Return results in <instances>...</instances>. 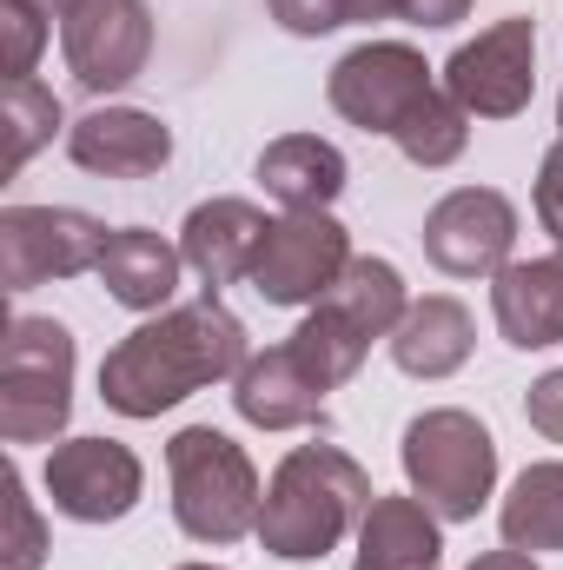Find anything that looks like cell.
Wrapping results in <instances>:
<instances>
[{
  "label": "cell",
  "mask_w": 563,
  "mask_h": 570,
  "mask_svg": "<svg viewBox=\"0 0 563 570\" xmlns=\"http://www.w3.org/2000/svg\"><path fill=\"white\" fill-rule=\"evenodd\" d=\"M557 127H563V94H557Z\"/></svg>",
  "instance_id": "cell-36"
},
{
  "label": "cell",
  "mask_w": 563,
  "mask_h": 570,
  "mask_svg": "<svg viewBox=\"0 0 563 570\" xmlns=\"http://www.w3.org/2000/svg\"><path fill=\"white\" fill-rule=\"evenodd\" d=\"M491 318H497L504 345H517V352L563 345V253H551V259H511L491 279Z\"/></svg>",
  "instance_id": "cell-16"
},
{
  "label": "cell",
  "mask_w": 563,
  "mask_h": 570,
  "mask_svg": "<svg viewBox=\"0 0 563 570\" xmlns=\"http://www.w3.org/2000/svg\"><path fill=\"white\" fill-rule=\"evenodd\" d=\"M40 484H47L60 518H73V524H120L146 498V464L140 451L120 444V438H60V444H47Z\"/></svg>",
  "instance_id": "cell-9"
},
{
  "label": "cell",
  "mask_w": 563,
  "mask_h": 570,
  "mask_svg": "<svg viewBox=\"0 0 563 570\" xmlns=\"http://www.w3.org/2000/svg\"><path fill=\"white\" fill-rule=\"evenodd\" d=\"M33 7H47V13H53V20H60V13H67V7H73V0H33Z\"/></svg>",
  "instance_id": "cell-34"
},
{
  "label": "cell",
  "mask_w": 563,
  "mask_h": 570,
  "mask_svg": "<svg viewBox=\"0 0 563 570\" xmlns=\"http://www.w3.org/2000/svg\"><path fill=\"white\" fill-rule=\"evenodd\" d=\"M73 365L80 345L60 318L13 312L0 332V438L7 444H60L73 419Z\"/></svg>",
  "instance_id": "cell-4"
},
{
  "label": "cell",
  "mask_w": 563,
  "mask_h": 570,
  "mask_svg": "<svg viewBox=\"0 0 563 570\" xmlns=\"http://www.w3.org/2000/svg\"><path fill=\"white\" fill-rule=\"evenodd\" d=\"M557 253H563V246H557Z\"/></svg>",
  "instance_id": "cell-37"
},
{
  "label": "cell",
  "mask_w": 563,
  "mask_h": 570,
  "mask_svg": "<svg viewBox=\"0 0 563 570\" xmlns=\"http://www.w3.org/2000/svg\"><path fill=\"white\" fill-rule=\"evenodd\" d=\"M113 226L80 206H7L0 213V292H33L53 279L100 273Z\"/></svg>",
  "instance_id": "cell-6"
},
{
  "label": "cell",
  "mask_w": 563,
  "mask_h": 570,
  "mask_svg": "<svg viewBox=\"0 0 563 570\" xmlns=\"http://www.w3.org/2000/svg\"><path fill=\"white\" fill-rule=\"evenodd\" d=\"M67 127V107L47 80H7L0 94V134H7V173H20L40 146H53V134Z\"/></svg>",
  "instance_id": "cell-24"
},
{
  "label": "cell",
  "mask_w": 563,
  "mask_h": 570,
  "mask_svg": "<svg viewBox=\"0 0 563 570\" xmlns=\"http://www.w3.org/2000/svg\"><path fill=\"white\" fill-rule=\"evenodd\" d=\"M431 94H437V80H431V67H424V53L412 40H365V47H352V53L332 67V80H325L332 114H338L345 127L385 134V140L418 114Z\"/></svg>",
  "instance_id": "cell-7"
},
{
  "label": "cell",
  "mask_w": 563,
  "mask_h": 570,
  "mask_svg": "<svg viewBox=\"0 0 563 570\" xmlns=\"http://www.w3.org/2000/svg\"><path fill=\"white\" fill-rule=\"evenodd\" d=\"M372 471L338 451V444H292L279 471L266 478V504H259V544L279 564H318L332 558L372 511Z\"/></svg>",
  "instance_id": "cell-2"
},
{
  "label": "cell",
  "mask_w": 563,
  "mask_h": 570,
  "mask_svg": "<svg viewBox=\"0 0 563 570\" xmlns=\"http://www.w3.org/2000/svg\"><path fill=\"white\" fill-rule=\"evenodd\" d=\"M517 253V206L497 186H457L424 213V259L444 279H497Z\"/></svg>",
  "instance_id": "cell-12"
},
{
  "label": "cell",
  "mask_w": 563,
  "mask_h": 570,
  "mask_svg": "<svg viewBox=\"0 0 563 570\" xmlns=\"http://www.w3.org/2000/svg\"><path fill=\"white\" fill-rule=\"evenodd\" d=\"M179 273H186L179 246L159 239L152 226H113V239H107V253H100V285H107V298L127 305V312H140V318H152V312L172 305Z\"/></svg>",
  "instance_id": "cell-19"
},
{
  "label": "cell",
  "mask_w": 563,
  "mask_h": 570,
  "mask_svg": "<svg viewBox=\"0 0 563 570\" xmlns=\"http://www.w3.org/2000/svg\"><path fill=\"white\" fill-rule=\"evenodd\" d=\"M531 206H537V226H544V233H551V239L563 246V134H557V146L544 153V166H537Z\"/></svg>",
  "instance_id": "cell-29"
},
{
  "label": "cell",
  "mask_w": 563,
  "mask_h": 570,
  "mask_svg": "<svg viewBox=\"0 0 563 570\" xmlns=\"http://www.w3.org/2000/svg\"><path fill=\"white\" fill-rule=\"evenodd\" d=\"M53 13L33 7V0H0V33H7V80H33L40 67V47H47V27Z\"/></svg>",
  "instance_id": "cell-27"
},
{
  "label": "cell",
  "mask_w": 563,
  "mask_h": 570,
  "mask_svg": "<svg viewBox=\"0 0 563 570\" xmlns=\"http://www.w3.org/2000/svg\"><path fill=\"white\" fill-rule=\"evenodd\" d=\"M166 484H172V524L192 544H239L259 531V464L246 458V444H233L213 425H186L166 444Z\"/></svg>",
  "instance_id": "cell-3"
},
{
  "label": "cell",
  "mask_w": 563,
  "mask_h": 570,
  "mask_svg": "<svg viewBox=\"0 0 563 570\" xmlns=\"http://www.w3.org/2000/svg\"><path fill=\"white\" fill-rule=\"evenodd\" d=\"M266 13L298 40H325L338 27H352V0H266Z\"/></svg>",
  "instance_id": "cell-28"
},
{
  "label": "cell",
  "mask_w": 563,
  "mask_h": 570,
  "mask_svg": "<svg viewBox=\"0 0 563 570\" xmlns=\"http://www.w3.org/2000/svg\"><path fill=\"white\" fill-rule=\"evenodd\" d=\"M179 570H226V564H179Z\"/></svg>",
  "instance_id": "cell-35"
},
{
  "label": "cell",
  "mask_w": 563,
  "mask_h": 570,
  "mask_svg": "<svg viewBox=\"0 0 563 570\" xmlns=\"http://www.w3.org/2000/svg\"><path fill=\"white\" fill-rule=\"evenodd\" d=\"M325 305H338L372 345L378 338H392L398 332V318L412 312V292H405V273L392 266V259H378V253H358L352 266H345V279L325 292Z\"/></svg>",
  "instance_id": "cell-22"
},
{
  "label": "cell",
  "mask_w": 563,
  "mask_h": 570,
  "mask_svg": "<svg viewBox=\"0 0 563 570\" xmlns=\"http://www.w3.org/2000/svg\"><path fill=\"white\" fill-rule=\"evenodd\" d=\"M67 159L93 179H152L172 159V127L146 107H93L67 127Z\"/></svg>",
  "instance_id": "cell-14"
},
{
  "label": "cell",
  "mask_w": 563,
  "mask_h": 570,
  "mask_svg": "<svg viewBox=\"0 0 563 570\" xmlns=\"http://www.w3.org/2000/svg\"><path fill=\"white\" fill-rule=\"evenodd\" d=\"M0 491H7V524H13L0 570H40L47 564V524H40V511H33V498H27V478H20L13 464H7Z\"/></svg>",
  "instance_id": "cell-26"
},
{
  "label": "cell",
  "mask_w": 563,
  "mask_h": 570,
  "mask_svg": "<svg viewBox=\"0 0 563 570\" xmlns=\"http://www.w3.org/2000/svg\"><path fill=\"white\" fill-rule=\"evenodd\" d=\"M398 464H405V484L444 524H471L497 491V438L484 431L477 412H457V405L418 412L398 438Z\"/></svg>",
  "instance_id": "cell-5"
},
{
  "label": "cell",
  "mask_w": 563,
  "mask_h": 570,
  "mask_svg": "<svg viewBox=\"0 0 563 570\" xmlns=\"http://www.w3.org/2000/svg\"><path fill=\"white\" fill-rule=\"evenodd\" d=\"M497 531L511 551H563V458L524 464L517 484L497 504Z\"/></svg>",
  "instance_id": "cell-21"
},
{
  "label": "cell",
  "mask_w": 563,
  "mask_h": 570,
  "mask_svg": "<svg viewBox=\"0 0 563 570\" xmlns=\"http://www.w3.org/2000/svg\"><path fill=\"white\" fill-rule=\"evenodd\" d=\"M392 146L412 159V166H424V173H437V166H451V159H464V146H471V114L437 87L431 100H424L418 114L392 134Z\"/></svg>",
  "instance_id": "cell-25"
},
{
  "label": "cell",
  "mask_w": 563,
  "mask_h": 570,
  "mask_svg": "<svg viewBox=\"0 0 563 570\" xmlns=\"http://www.w3.org/2000/svg\"><path fill=\"white\" fill-rule=\"evenodd\" d=\"M352 233L332 213H279L259 259H253V292L266 305H318L352 266Z\"/></svg>",
  "instance_id": "cell-11"
},
{
  "label": "cell",
  "mask_w": 563,
  "mask_h": 570,
  "mask_svg": "<svg viewBox=\"0 0 563 570\" xmlns=\"http://www.w3.org/2000/svg\"><path fill=\"white\" fill-rule=\"evenodd\" d=\"M292 352H298V365L325 385V392H338V385H352L358 379V365L372 358V338L338 312V305H305V318H298V332L285 338Z\"/></svg>",
  "instance_id": "cell-23"
},
{
  "label": "cell",
  "mask_w": 563,
  "mask_h": 570,
  "mask_svg": "<svg viewBox=\"0 0 563 570\" xmlns=\"http://www.w3.org/2000/svg\"><path fill=\"white\" fill-rule=\"evenodd\" d=\"M325 385L298 365L292 345H273V352H253L246 372L233 379V405L239 419L259 431H298V425H318L325 419Z\"/></svg>",
  "instance_id": "cell-15"
},
{
  "label": "cell",
  "mask_w": 563,
  "mask_h": 570,
  "mask_svg": "<svg viewBox=\"0 0 563 570\" xmlns=\"http://www.w3.org/2000/svg\"><path fill=\"white\" fill-rule=\"evenodd\" d=\"M385 345H392V365H398L405 379H424V385H431V379H451V372L471 365L477 325H471L464 298L424 292V298H412V312L398 318V332H392Z\"/></svg>",
  "instance_id": "cell-17"
},
{
  "label": "cell",
  "mask_w": 563,
  "mask_h": 570,
  "mask_svg": "<svg viewBox=\"0 0 563 570\" xmlns=\"http://www.w3.org/2000/svg\"><path fill=\"white\" fill-rule=\"evenodd\" d=\"M471 570H537V558L504 544V551H484V558H471Z\"/></svg>",
  "instance_id": "cell-32"
},
{
  "label": "cell",
  "mask_w": 563,
  "mask_h": 570,
  "mask_svg": "<svg viewBox=\"0 0 563 570\" xmlns=\"http://www.w3.org/2000/svg\"><path fill=\"white\" fill-rule=\"evenodd\" d=\"M524 419H531V431H537L544 444H563V365L544 372V379L524 392Z\"/></svg>",
  "instance_id": "cell-30"
},
{
  "label": "cell",
  "mask_w": 563,
  "mask_h": 570,
  "mask_svg": "<svg viewBox=\"0 0 563 570\" xmlns=\"http://www.w3.org/2000/svg\"><path fill=\"white\" fill-rule=\"evenodd\" d=\"M444 94L471 120H517L537 94V20L504 13L444 60Z\"/></svg>",
  "instance_id": "cell-8"
},
{
  "label": "cell",
  "mask_w": 563,
  "mask_h": 570,
  "mask_svg": "<svg viewBox=\"0 0 563 570\" xmlns=\"http://www.w3.org/2000/svg\"><path fill=\"white\" fill-rule=\"evenodd\" d=\"M345 179H352L345 153L332 140H318V134H285V140H273L259 153V186H266V199H279L285 213H332Z\"/></svg>",
  "instance_id": "cell-20"
},
{
  "label": "cell",
  "mask_w": 563,
  "mask_h": 570,
  "mask_svg": "<svg viewBox=\"0 0 563 570\" xmlns=\"http://www.w3.org/2000/svg\"><path fill=\"white\" fill-rule=\"evenodd\" d=\"M437 558H444V518L424 504L418 491L372 498V511L358 524L352 570H437Z\"/></svg>",
  "instance_id": "cell-18"
},
{
  "label": "cell",
  "mask_w": 563,
  "mask_h": 570,
  "mask_svg": "<svg viewBox=\"0 0 563 570\" xmlns=\"http://www.w3.org/2000/svg\"><path fill=\"white\" fill-rule=\"evenodd\" d=\"M60 53L80 94L107 100L134 87L152 60V7L146 0H73L60 13Z\"/></svg>",
  "instance_id": "cell-10"
},
{
  "label": "cell",
  "mask_w": 563,
  "mask_h": 570,
  "mask_svg": "<svg viewBox=\"0 0 563 570\" xmlns=\"http://www.w3.org/2000/svg\"><path fill=\"white\" fill-rule=\"evenodd\" d=\"M372 20H392V0H352V27H372Z\"/></svg>",
  "instance_id": "cell-33"
},
{
  "label": "cell",
  "mask_w": 563,
  "mask_h": 570,
  "mask_svg": "<svg viewBox=\"0 0 563 570\" xmlns=\"http://www.w3.org/2000/svg\"><path fill=\"white\" fill-rule=\"evenodd\" d=\"M266 233H273V219H266L253 199L219 193V199H199V206L186 213V226H179V259H186V273L206 285V292H226V285L253 279V259H259Z\"/></svg>",
  "instance_id": "cell-13"
},
{
  "label": "cell",
  "mask_w": 563,
  "mask_h": 570,
  "mask_svg": "<svg viewBox=\"0 0 563 570\" xmlns=\"http://www.w3.org/2000/svg\"><path fill=\"white\" fill-rule=\"evenodd\" d=\"M246 358H253V338L239 312H226L219 292H199L186 305L152 312L100 358V399L120 419H159L206 385H233Z\"/></svg>",
  "instance_id": "cell-1"
},
{
  "label": "cell",
  "mask_w": 563,
  "mask_h": 570,
  "mask_svg": "<svg viewBox=\"0 0 563 570\" xmlns=\"http://www.w3.org/2000/svg\"><path fill=\"white\" fill-rule=\"evenodd\" d=\"M392 20L424 27V33H444V27L471 20V0H392Z\"/></svg>",
  "instance_id": "cell-31"
}]
</instances>
